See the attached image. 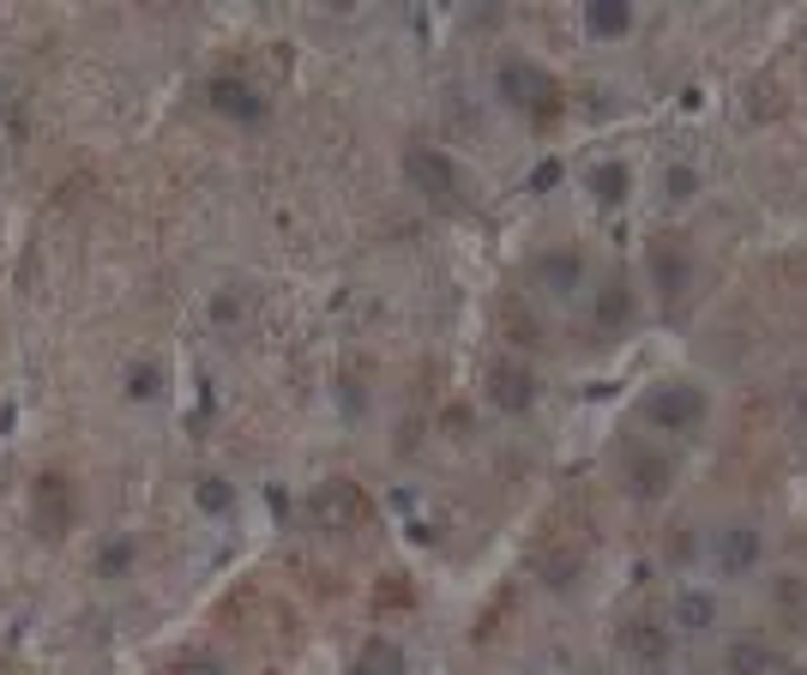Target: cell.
I'll return each instance as SVG.
<instances>
[{"mask_svg":"<svg viewBox=\"0 0 807 675\" xmlns=\"http://www.w3.org/2000/svg\"><path fill=\"white\" fill-rule=\"evenodd\" d=\"M73 519H79V501H73V482L61 477V470H43L31 489V525L43 531V537H67Z\"/></svg>","mask_w":807,"mask_h":675,"instance_id":"obj_4","label":"cell"},{"mask_svg":"<svg viewBox=\"0 0 807 675\" xmlns=\"http://www.w3.org/2000/svg\"><path fill=\"white\" fill-rule=\"evenodd\" d=\"M127 567H133V543H102V549H97V573H102V579H109V573H127Z\"/></svg>","mask_w":807,"mask_h":675,"instance_id":"obj_18","label":"cell"},{"mask_svg":"<svg viewBox=\"0 0 807 675\" xmlns=\"http://www.w3.org/2000/svg\"><path fill=\"white\" fill-rule=\"evenodd\" d=\"M723 664H729V675H760L765 664H772V652H765V640H735Z\"/></svg>","mask_w":807,"mask_h":675,"instance_id":"obj_16","label":"cell"},{"mask_svg":"<svg viewBox=\"0 0 807 675\" xmlns=\"http://www.w3.org/2000/svg\"><path fill=\"white\" fill-rule=\"evenodd\" d=\"M669 482H675L669 453H633V465H626V494L657 501V494H669Z\"/></svg>","mask_w":807,"mask_h":675,"instance_id":"obj_8","label":"cell"},{"mask_svg":"<svg viewBox=\"0 0 807 675\" xmlns=\"http://www.w3.org/2000/svg\"><path fill=\"white\" fill-rule=\"evenodd\" d=\"M536 399V374L524 362H494L489 368V404L494 411H531Z\"/></svg>","mask_w":807,"mask_h":675,"instance_id":"obj_7","label":"cell"},{"mask_svg":"<svg viewBox=\"0 0 807 675\" xmlns=\"http://www.w3.org/2000/svg\"><path fill=\"white\" fill-rule=\"evenodd\" d=\"M410 664H404V652L392 640H368L362 652H356V664H350V675H404Z\"/></svg>","mask_w":807,"mask_h":675,"instance_id":"obj_11","label":"cell"},{"mask_svg":"<svg viewBox=\"0 0 807 675\" xmlns=\"http://www.w3.org/2000/svg\"><path fill=\"white\" fill-rule=\"evenodd\" d=\"M368 519H374V507H368V494L356 489V482H319L314 494H307V525L314 531H331V537H338V531H356V525H368Z\"/></svg>","mask_w":807,"mask_h":675,"instance_id":"obj_2","label":"cell"},{"mask_svg":"<svg viewBox=\"0 0 807 675\" xmlns=\"http://www.w3.org/2000/svg\"><path fill=\"white\" fill-rule=\"evenodd\" d=\"M699 416H706V387H694V380H663L645 399V423L663 435H687Z\"/></svg>","mask_w":807,"mask_h":675,"instance_id":"obj_3","label":"cell"},{"mask_svg":"<svg viewBox=\"0 0 807 675\" xmlns=\"http://www.w3.org/2000/svg\"><path fill=\"white\" fill-rule=\"evenodd\" d=\"M157 387H163V374L151 362H139L133 374H127V399H157Z\"/></svg>","mask_w":807,"mask_h":675,"instance_id":"obj_19","label":"cell"},{"mask_svg":"<svg viewBox=\"0 0 807 675\" xmlns=\"http://www.w3.org/2000/svg\"><path fill=\"white\" fill-rule=\"evenodd\" d=\"M626 652H633L645 669H663V664H669V640H663L657 628H626Z\"/></svg>","mask_w":807,"mask_h":675,"instance_id":"obj_14","label":"cell"},{"mask_svg":"<svg viewBox=\"0 0 807 675\" xmlns=\"http://www.w3.org/2000/svg\"><path fill=\"white\" fill-rule=\"evenodd\" d=\"M404 175L416 182V194H422V199H434L440 211L465 206V175H458V163L446 157V151H434V145H410V151H404Z\"/></svg>","mask_w":807,"mask_h":675,"instance_id":"obj_1","label":"cell"},{"mask_svg":"<svg viewBox=\"0 0 807 675\" xmlns=\"http://www.w3.org/2000/svg\"><path fill=\"white\" fill-rule=\"evenodd\" d=\"M717 567H723V573H753V567H760V531H753V525H729L723 537H717Z\"/></svg>","mask_w":807,"mask_h":675,"instance_id":"obj_9","label":"cell"},{"mask_svg":"<svg viewBox=\"0 0 807 675\" xmlns=\"http://www.w3.org/2000/svg\"><path fill=\"white\" fill-rule=\"evenodd\" d=\"M555 182H560V163H536L531 187H543V194H548V187H555Z\"/></svg>","mask_w":807,"mask_h":675,"instance_id":"obj_23","label":"cell"},{"mask_svg":"<svg viewBox=\"0 0 807 675\" xmlns=\"http://www.w3.org/2000/svg\"><path fill=\"white\" fill-rule=\"evenodd\" d=\"M626 187H633V175H626V163H597L591 170V194L603 199V206H621Z\"/></svg>","mask_w":807,"mask_h":675,"instance_id":"obj_15","label":"cell"},{"mask_svg":"<svg viewBox=\"0 0 807 675\" xmlns=\"http://www.w3.org/2000/svg\"><path fill=\"white\" fill-rule=\"evenodd\" d=\"M205 104H211L217 115H229V121H260L265 115V97L253 91L248 79H229V73H217V79L205 85Z\"/></svg>","mask_w":807,"mask_h":675,"instance_id":"obj_6","label":"cell"},{"mask_svg":"<svg viewBox=\"0 0 807 675\" xmlns=\"http://www.w3.org/2000/svg\"><path fill=\"white\" fill-rule=\"evenodd\" d=\"M663 187H669V199H694V194H699V175L687 170V163H675V170H669V182H663Z\"/></svg>","mask_w":807,"mask_h":675,"instance_id":"obj_21","label":"cell"},{"mask_svg":"<svg viewBox=\"0 0 807 675\" xmlns=\"http://www.w3.org/2000/svg\"><path fill=\"white\" fill-rule=\"evenodd\" d=\"M675 621H681L687 633H711L717 628V597L711 591H681L675 597Z\"/></svg>","mask_w":807,"mask_h":675,"instance_id":"obj_12","label":"cell"},{"mask_svg":"<svg viewBox=\"0 0 807 675\" xmlns=\"http://www.w3.org/2000/svg\"><path fill=\"white\" fill-rule=\"evenodd\" d=\"M626 314H633V296H626V290L614 284L609 296L597 302V326H603V333H614V326H626Z\"/></svg>","mask_w":807,"mask_h":675,"instance_id":"obj_17","label":"cell"},{"mask_svg":"<svg viewBox=\"0 0 807 675\" xmlns=\"http://www.w3.org/2000/svg\"><path fill=\"white\" fill-rule=\"evenodd\" d=\"M170 675H223V669H217L211 657H182V664H175Z\"/></svg>","mask_w":807,"mask_h":675,"instance_id":"obj_22","label":"cell"},{"mask_svg":"<svg viewBox=\"0 0 807 675\" xmlns=\"http://www.w3.org/2000/svg\"><path fill=\"white\" fill-rule=\"evenodd\" d=\"M579 253L572 248H555V253H543V260H536V277H543L548 284V296H572V290H579Z\"/></svg>","mask_w":807,"mask_h":675,"instance_id":"obj_10","label":"cell"},{"mask_svg":"<svg viewBox=\"0 0 807 675\" xmlns=\"http://www.w3.org/2000/svg\"><path fill=\"white\" fill-rule=\"evenodd\" d=\"M229 501H236V494H229L223 477H205L199 482V507H205V513H229Z\"/></svg>","mask_w":807,"mask_h":675,"instance_id":"obj_20","label":"cell"},{"mask_svg":"<svg viewBox=\"0 0 807 675\" xmlns=\"http://www.w3.org/2000/svg\"><path fill=\"white\" fill-rule=\"evenodd\" d=\"M386 591H380V609H399V603H410V591H399V579H380Z\"/></svg>","mask_w":807,"mask_h":675,"instance_id":"obj_24","label":"cell"},{"mask_svg":"<svg viewBox=\"0 0 807 675\" xmlns=\"http://www.w3.org/2000/svg\"><path fill=\"white\" fill-rule=\"evenodd\" d=\"M494 85H501V97H506V104L531 109L536 121H548V115L560 109V85L548 79V73H536L531 61H506V67H501V79H494Z\"/></svg>","mask_w":807,"mask_h":675,"instance_id":"obj_5","label":"cell"},{"mask_svg":"<svg viewBox=\"0 0 807 675\" xmlns=\"http://www.w3.org/2000/svg\"><path fill=\"white\" fill-rule=\"evenodd\" d=\"M585 31H591V36H626V31H633V7H621V0H597V7L585 12Z\"/></svg>","mask_w":807,"mask_h":675,"instance_id":"obj_13","label":"cell"}]
</instances>
